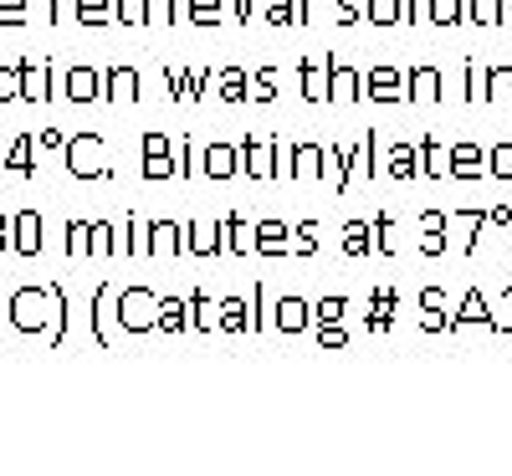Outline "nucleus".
<instances>
[]
</instances>
